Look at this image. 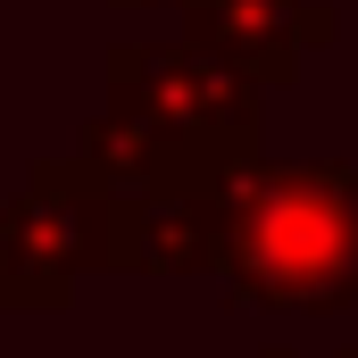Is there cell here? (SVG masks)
I'll return each mask as SVG.
<instances>
[{
  "label": "cell",
  "mask_w": 358,
  "mask_h": 358,
  "mask_svg": "<svg viewBox=\"0 0 358 358\" xmlns=\"http://www.w3.org/2000/svg\"><path fill=\"white\" fill-rule=\"evenodd\" d=\"M108 192H217L259 159V84H242L200 42H117L108 108L76 142Z\"/></svg>",
  "instance_id": "1"
},
{
  "label": "cell",
  "mask_w": 358,
  "mask_h": 358,
  "mask_svg": "<svg viewBox=\"0 0 358 358\" xmlns=\"http://www.w3.org/2000/svg\"><path fill=\"white\" fill-rule=\"evenodd\" d=\"M217 275L267 317L358 308V167L350 159H250L217 183Z\"/></svg>",
  "instance_id": "2"
},
{
  "label": "cell",
  "mask_w": 358,
  "mask_h": 358,
  "mask_svg": "<svg viewBox=\"0 0 358 358\" xmlns=\"http://www.w3.org/2000/svg\"><path fill=\"white\" fill-rule=\"evenodd\" d=\"M117 225L125 192H108L84 159H34L0 200V308H67L84 275L117 267Z\"/></svg>",
  "instance_id": "3"
},
{
  "label": "cell",
  "mask_w": 358,
  "mask_h": 358,
  "mask_svg": "<svg viewBox=\"0 0 358 358\" xmlns=\"http://www.w3.org/2000/svg\"><path fill=\"white\" fill-rule=\"evenodd\" d=\"M334 34H342V17L317 0H192L183 8V42H200L259 92H283L300 76V59L325 50Z\"/></svg>",
  "instance_id": "4"
},
{
  "label": "cell",
  "mask_w": 358,
  "mask_h": 358,
  "mask_svg": "<svg viewBox=\"0 0 358 358\" xmlns=\"http://www.w3.org/2000/svg\"><path fill=\"white\" fill-rule=\"evenodd\" d=\"M259 358H358V342H342V350H292V342H267Z\"/></svg>",
  "instance_id": "5"
},
{
  "label": "cell",
  "mask_w": 358,
  "mask_h": 358,
  "mask_svg": "<svg viewBox=\"0 0 358 358\" xmlns=\"http://www.w3.org/2000/svg\"><path fill=\"white\" fill-rule=\"evenodd\" d=\"M117 8H192V0H117Z\"/></svg>",
  "instance_id": "6"
}]
</instances>
